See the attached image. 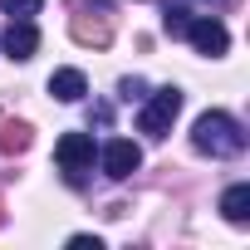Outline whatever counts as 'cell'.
<instances>
[{
  "label": "cell",
  "instance_id": "8fae6325",
  "mask_svg": "<svg viewBox=\"0 0 250 250\" xmlns=\"http://www.w3.org/2000/svg\"><path fill=\"white\" fill-rule=\"evenodd\" d=\"M0 5H5L15 20H30V15H40V5H44V0H0Z\"/></svg>",
  "mask_w": 250,
  "mask_h": 250
},
{
  "label": "cell",
  "instance_id": "3957f363",
  "mask_svg": "<svg viewBox=\"0 0 250 250\" xmlns=\"http://www.w3.org/2000/svg\"><path fill=\"white\" fill-rule=\"evenodd\" d=\"M93 152H98V147H93V138H88V133H64V138L54 143V162L64 167V177H69L74 187H79V182H83V172L93 167Z\"/></svg>",
  "mask_w": 250,
  "mask_h": 250
},
{
  "label": "cell",
  "instance_id": "5bb4252c",
  "mask_svg": "<svg viewBox=\"0 0 250 250\" xmlns=\"http://www.w3.org/2000/svg\"><path fill=\"white\" fill-rule=\"evenodd\" d=\"M69 245H74V250H88V245H93V250H98V235H74V240H69Z\"/></svg>",
  "mask_w": 250,
  "mask_h": 250
},
{
  "label": "cell",
  "instance_id": "6da1fadb",
  "mask_svg": "<svg viewBox=\"0 0 250 250\" xmlns=\"http://www.w3.org/2000/svg\"><path fill=\"white\" fill-rule=\"evenodd\" d=\"M191 143H196V152H206V157H235V152H245V133H240V123H235L230 113H221V108H211V113L196 118Z\"/></svg>",
  "mask_w": 250,
  "mask_h": 250
},
{
  "label": "cell",
  "instance_id": "5b68a950",
  "mask_svg": "<svg viewBox=\"0 0 250 250\" xmlns=\"http://www.w3.org/2000/svg\"><path fill=\"white\" fill-rule=\"evenodd\" d=\"M103 172L113 177V182H128L138 167H143V152H138V143H128V138H113V143H103Z\"/></svg>",
  "mask_w": 250,
  "mask_h": 250
},
{
  "label": "cell",
  "instance_id": "277c9868",
  "mask_svg": "<svg viewBox=\"0 0 250 250\" xmlns=\"http://www.w3.org/2000/svg\"><path fill=\"white\" fill-rule=\"evenodd\" d=\"M182 35L191 40V49H196V54H211V59H221V54L230 49V35H226V25H221L216 15L187 20V30H182Z\"/></svg>",
  "mask_w": 250,
  "mask_h": 250
},
{
  "label": "cell",
  "instance_id": "4fadbf2b",
  "mask_svg": "<svg viewBox=\"0 0 250 250\" xmlns=\"http://www.w3.org/2000/svg\"><path fill=\"white\" fill-rule=\"evenodd\" d=\"M123 98H143V79H123Z\"/></svg>",
  "mask_w": 250,
  "mask_h": 250
},
{
  "label": "cell",
  "instance_id": "30bf717a",
  "mask_svg": "<svg viewBox=\"0 0 250 250\" xmlns=\"http://www.w3.org/2000/svg\"><path fill=\"white\" fill-rule=\"evenodd\" d=\"M74 40H83V44H103V40H108V25H103V20L88 25V20L79 15V20H74Z\"/></svg>",
  "mask_w": 250,
  "mask_h": 250
},
{
  "label": "cell",
  "instance_id": "7a4b0ae2",
  "mask_svg": "<svg viewBox=\"0 0 250 250\" xmlns=\"http://www.w3.org/2000/svg\"><path fill=\"white\" fill-rule=\"evenodd\" d=\"M177 113H182V88H157V93L143 103V113H138V133L167 138L172 123H177Z\"/></svg>",
  "mask_w": 250,
  "mask_h": 250
},
{
  "label": "cell",
  "instance_id": "ba28073f",
  "mask_svg": "<svg viewBox=\"0 0 250 250\" xmlns=\"http://www.w3.org/2000/svg\"><path fill=\"white\" fill-rule=\"evenodd\" d=\"M221 216L226 221H235V226H245L250 221V187L240 182V187H230L226 196H221Z\"/></svg>",
  "mask_w": 250,
  "mask_h": 250
},
{
  "label": "cell",
  "instance_id": "9c48e42d",
  "mask_svg": "<svg viewBox=\"0 0 250 250\" xmlns=\"http://www.w3.org/2000/svg\"><path fill=\"white\" fill-rule=\"evenodd\" d=\"M25 147H30L25 123H0V152H25Z\"/></svg>",
  "mask_w": 250,
  "mask_h": 250
},
{
  "label": "cell",
  "instance_id": "7c38bea8",
  "mask_svg": "<svg viewBox=\"0 0 250 250\" xmlns=\"http://www.w3.org/2000/svg\"><path fill=\"white\" fill-rule=\"evenodd\" d=\"M162 30H167V35L177 40V35L187 30V10H172V5H167V15H162Z\"/></svg>",
  "mask_w": 250,
  "mask_h": 250
},
{
  "label": "cell",
  "instance_id": "52a82bcc",
  "mask_svg": "<svg viewBox=\"0 0 250 250\" xmlns=\"http://www.w3.org/2000/svg\"><path fill=\"white\" fill-rule=\"evenodd\" d=\"M49 93H54L59 103H79V98L88 93V79H83L79 69H54V74H49Z\"/></svg>",
  "mask_w": 250,
  "mask_h": 250
},
{
  "label": "cell",
  "instance_id": "8992f818",
  "mask_svg": "<svg viewBox=\"0 0 250 250\" xmlns=\"http://www.w3.org/2000/svg\"><path fill=\"white\" fill-rule=\"evenodd\" d=\"M0 49H5L10 59H30V54L40 49V30H35L30 20H10V30L0 35Z\"/></svg>",
  "mask_w": 250,
  "mask_h": 250
}]
</instances>
